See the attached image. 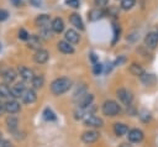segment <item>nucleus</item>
Listing matches in <instances>:
<instances>
[{
    "mask_svg": "<svg viewBox=\"0 0 158 147\" xmlns=\"http://www.w3.org/2000/svg\"><path fill=\"white\" fill-rule=\"evenodd\" d=\"M72 86V82L68 78H57L51 83V91L54 95H62L67 93Z\"/></svg>",
    "mask_w": 158,
    "mask_h": 147,
    "instance_id": "nucleus-1",
    "label": "nucleus"
},
{
    "mask_svg": "<svg viewBox=\"0 0 158 147\" xmlns=\"http://www.w3.org/2000/svg\"><path fill=\"white\" fill-rule=\"evenodd\" d=\"M121 111L120 105L115 100H106L102 104V114L106 116H116Z\"/></svg>",
    "mask_w": 158,
    "mask_h": 147,
    "instance_id": "nucleus-2",
    "label": "nucleus"
},
{
    "mask_svg": "<svg viewBox=\"0 0 158 147\" xmlns=\"http://www.w3.org/2000/svg\"><path fill=\"white\" fill-rule=\"evenodd\" d=\"M116 94H117L118 100H120L122 104H125V105H130V104L132 103V100H133V95H132V93H131L130 90L125 89V88L118 89V90L116 91Z\"/></svg>",
    "mask_w": 158,
    "mask_h": 147,
    "instance_id": "nucleus-3",
    "label": "nucleus"
},
{
    "mask_svg": "<svg viewBox=\"0 0 158 147\" xmlns=\"http://www.w3.org/2000/svg\"><path fill=\"white\" fill-rule=\"evenodd\" d=\"M83 120H84V124L86 126H89V127H102V125H104L102 119H100V117H98V116H95L93 114L86 115Z\"/></svg>",
    "mask_w": 158,
    "mask_h": 147,
    "instance_id": "nucleus-4",
    "label": "nucleus"
},
{
    "mask_svg": "<svg viewBox=\"0 0 158 147\" xmlns=\"http://www.w3.org/2000/svg\"><path fill=\"white\" fill-rule=\"evenodd\" d=\"M99 136H100V133H99L98 131H95V130H89V131L83 132V135H81V141H83L84 143H94V142H96V141L99 140Z\"/></svg>",
    "mask_w": 158,
    "mask_h": 147,
    "instance_id": "nucleus-5",
    "label": "nucleus"
},
{
    "mask_svg": "<svg viewBox=\"0 0 158 147\" xmlns=\"http://www.w3.org/2000/svg\"><path fill=\"white\" fill-rule=\"evenodd\" d=\"M144 44L147 48L154 49L158 46V33L157 32H149L146 37H144Z\"/></svg>",
    "mask_w": 158,
    "mask_h": 147,
    "instance_id": "nucleus-6",
    "label": "nucleus"
},
{
    "mask_svg": "<svg viewBox=\"0 0 158 147\" xmlns=\"http://www.w3.org/2000/svg\"><path fill=\"white\" fill-rule=\"evenodd\" d=\"M48 58H49L48 52H47L46 49H42V48L37 49L36 53H35V56H33V61H35L36 63H38V64L46 63V62L48 61Z\"/></svg>",
    "mask_w": 158,
    "mask_h": 147,
    "instance_id": "nucleus-7",
    "label": "nucleus"
},
{
    "mask_svg": "<svg viewBox=\"0 0 158 147\" xmlns=\"http://www.w3.org/2000/svg\"><path fill=\"white\" fill-rule=\"evenodd\" d=\"M69 21H70V23H72L74 27H77V28L80 30V31H83V30L85 28V27H84V22H83V20H81L80 15L77 14V12H73V14L69 16Z\"/></svg>",
    "mask_w": 158,
    "mask_h": 147,
    "instance_id": "nucleus-8",
    "label": "nucleus"
},
{
    "mask_svg": "<svg viewBox=\"0 0 158 147\" xmlns=\"http://www.w3.org/2000/svg\"><path fill=\"white\" fill-rule=\"evenodd\" d=\"M21 98H22V101L25 104H32V103L36 101L37 95H36V91L33 89H26Z\"/></svg>",
    "mask_w": 158,
    "mask_h": 147,
    "instance_id": "nucleus-9",
    "label": "nucleus"
},
{
    "mask_svg": "<svg viewBox=\"0 0 158 147\" xmlns=\"http://www.w3.org/2000/svg\"><path fill=\"white\" fill-rule=\"evenodd\" d=\"M128 141L130 142H141L143 140V132L138 128H132L128 131Z\"/></svg>",
    "mask_w": 158,
    "mask_h": 147,
    "instance_id": "nucleus-10",
    "label": "nucleus"
},
{
    "mask_svg": "<svg viewBox=\"0 0 158 147\" xmlns=\"http://www.w3.org/2000/svg\"><path fill=\"white\" fill-rule=\"evenodd\" d=\"M104 15H105V12H104V10H102L101 7H95V9H91V10L89 11V14H88V20H89V21H98V20H100Z\"/></svg>",
    "mask_w": 158,
    "mask_h": 147,
    "instance_id": "nucleus-11",
    "label": "nucleus"
},
{
    "mask_svg": "<svg viewBox=\"0 0 158 147\" xmlns=\"http://www.w3.org/2000/svg\"><path fill=\"white\" fill-rule=\"evenodd\" d=\"M20 109H21V106H20V104L16 101V100H7L6 103H5V110H6V112H9V114H16V112H19L20 111Z\"/></svg>",
    "mask_w": 158,
    "mask_h": 147,
    "instance_id": "nucleus-12",
    "label": "nucleus"
},
{
    "mask_svg": "<svg viewBox=\"0 0 158 147\" xmlns=\"http://www.w3.org/2000/svg\"><path fill=\"white\" fill-rule=\"evenodd\" d=\"M27 46L30 49H40L41 48V38L37 36V35H31L27 40Z\"/></svg>",
    "mask_w": 158,
    "mask_h": 147,
    "instance_id": "nucleus-13",
    "label": "nucleus"
},
{
    "mask_svg": "<svg viewBox=\"0 0 158 147\" xmlns=\"http://www.w3.org/2000/svg\"><path fill=\"white\" fill-rule=\"evenodd\" d=\"M57 47H58V49H59L62 53H64V54H72V53H74V48H73L72 43H69V42H67V41H59V42L57 43Z\"/></svg>",
    "mask_w": 158,
    "mask_h": 147,
    "instance_id": "nucleus-14",
    "label": "nucleus"
},
{
    "mask_svg": "<svg viewBox=\"0 0 158 147\" xmlns=\"http://www.w3.org/2000/svg\"><path fill=\"white\" fill-rule=\"evenodd\" d=\"M51 28H52L53 32H56V33H60V32L64 30V22H63V20H62L60 17H56V19H53L52 22H51Z\"/></svg>",
    "mask_w": 158,
    "mask_h": 147,
    "instance_id": "nucleus-15",
    "label": "nucleus"
},
{
    "mask_svg": "<svg viewBox=\"0 0 158 147\" xmlns=\"http://www.w3.org/2000/svg\"><path fill=\"white\" fill-rule=\"evenodd\" d=\"M64 37H65V41L69 42V43H72V44H75V43L79 42V33L75 30H73V28H69L65 32V36Z\"/></svg>",
    "mask_w": 158,
    "mask_h": 147,
    "instance_id": "nucleus-16",
    "label": "nucleus"
},
{
    "mask_svg": "<svg viewBox=\"0 0 158 147\" xmlns=\"http://www.w3.org/2000/svg\"><path fill=\"white\" fill-rule=\"evenodd\" d=\"M19 73H20V77L23 80H26V82L32 80L33 77H35L33 75V72L30 68H27V67H19Z\"/></svg>",
    "mask_w": 158,
    "mask_h": 147,
    "instance_id": "nucleus-17",
    "label": "nucleus"
},
{
    "mask_svg": "<svg viewBox=\"0 0 158 147\" xmlns=\"http://www.w3.org/2000/svg\"><path fill=\"white\" fill-rule=\"evenodd\" d=\"M25 90H26V86H25L23 83H16V84L11 88L12 98H21Z\"/></svg>",
    "mask_w": 158,
    "mask_h": 147,
    "instance_id": "nucleus-18",
    "label": "nucleus"
},
{
    "mask_svg": "<svg viewBox=\"0 0 158 147\" xmlns=\"http://www.w3.org/2000/svg\"><path fill=\"white\" fill-rule=\"evenodd\" d=\"M16 77H17L16 72H15L14 69H11V68H7V69L2 73V79H4V82H5L6 84L12 83V82L16 79Z\"/></svg>",
    "mask_w": 158,
    "mask_h": 147,
    "instance_id": "nucleus-19",
    "label": "nucleus"
},
{
    "mask_svg": "<svg viewBox=\"0 0 158 147\" xmlns=\"http://www.w3.org/2000/svg\"><path fill=\"white\" fill-rule=\"evenodd\" d=\"M93 100H94V95L86 93L83 98H80V99L78 100V106H79V107H86V106H89V105L93 104Z\"/></svg>",
    "mask_w": 158,
    "mask_h": 147,
    "instance_id": "nucleus-20",
    "label": "nucleus"
},
{
    "mask_svg": "<svg viewBox=\"0 0 158 147\" xmlns=\"http://www.w3.org/2000/svg\"><path fill=\"white\" fill-rule=\"evenodd\" d=\"M114 132L116 136H123L126 133H128V126L125 125V124H121V122H117L114 125Z\"/></svg>",
    "mask_w": 158,
    "mask_h": 147,
    "instance_id": "nucleus-21",
    "label": "nucleus"
},
{
    "mask_svg": "<svg viewBox=\"0 0 158 147\" xmlns=\"http://www.w3.org/2000/svg\"><path fill=\"white\" fill-rule=\"evenodd\" d=\"M35 22H36V25L41 28V27H46V26H48V25H49V22H51V19H49V16H48V15L42 14V15H38V16L36 17Z\"/></svg>",
    "mask_w": 158,
    "mask_h": 147,
    "instance_id": "nucleus-22",
    "label": "nucleus"
},
{
    "mask_svg": "<svg viewBox=\"0 0 158 147\" xmlns=\"http://www.w3.org/2000/svg\"><path fill=\"white\" fill-rule=\"evenodd\" d=\"M6 127H7V130L10 132H15L17 130V127H19V120L16 117H14V116H9L6 119Z\"/></svg>",
    "mask_w": 158,
    "mask_h": 147,
    "instance_id": "nucleus-23",
    "label": "nucleus"
},
{
    "mask_svg": "<svg viewBox=\"0 0 158 147\" xmlns=\"http://www.w3.org/2000/svg\"><path fill=\"white\" fill-rule=\"evenodd\" d=\"M0 98H2V99H11L12 98L11 88H9V85L6 83L0 84Z\"/></svg>",
    "mask_w": 158,
    "mask_h": 147,
    "instance_id": "nucleus-24",
    "label": "nucleus"
},
{
    "mask_svg": "<svg viewBox=\"0 0 158 147\" xmlns=\"http://www.w3.org/2000/svg\"><path fill=\"white\" fill-rule=\"evenodd\" d=\"M143 72H144V70H143V68H142V65H141V64L132 63V64L130 65V73H131V74H133V75L139 77V75H142V73H143Z\"/></svg>",
    "mask_w": 158,
    "mask_h": 147,
    "instance_id": "nucleus-25",
    "label": "nucleus"
},
{
    "mask_svg": "<svg viewBox=\"0 0 158 147\" xmlns=\"http://www.w3.org/2000/svg\"><path fill=\"white\" fill-rule=\"evenodd\" d=\"M31 82H32V85H33L35 89H40V88H42L43 84H44V78H43L42 75H35Z\"/></svg>",
    "mask_w": 158,
    "mask_h": 147,
    "instance_id": "nucleus-26",
    "label": "nucleus"
},
{
    "mask_svg": "<svg viewBox=\"0 0 158 147\" xmlns=\"http://www.w3.org/2000/svg\"><path fill=\"white\" fill-rule=\"evenodd\" d=\"M43 119L46 120V121H56V119H57V116H56V114L49 109V107H46L44 110H43Z\"/></svg>",
    "mask_w": 158,
    "mask_h": 147,
    "instance_id": "nucleus-27",
    "label": "nucleus"
},
{
    "mask_svg": "<svg viewBox=\"0 0 158 147\" xmlns=\"http://www.w3.org/2000/svg\"><path fill=\"white\" fill-rule=\"evenodd\" d=\"M139 77H141V80H142L144 84H147V85L154 83V80H156V78H154L153 74H147V73H144V72H143L142 75H139Z\"/></svg>",
    "mask_w": 158,
    "mask_h": 147,
    "instance_id": "nucleus-28",
    "label": "nucleus"
},
{
    "mask_svg": "<svg viewBox=\"0 0 158 147\" xmlns=\"http://www.w3.org/2000/svg\"><path fill=\"white\" fill-rule=\"evenodd\" d=\"M52 28L49 30V26H46V27H41L40 28V33H41V37H43V38H46V40H48V38H51L52 37Z\"/></svg>",
    "mask_w": 158,
    "mask_h": 147,
    "instance_id": "nucleus-29",
    "label": "nucleus"
},
{
    "mask_svg": "<svg viewBox=\"0 0 158 147\" xmlns=\"http://www.w3.org/2000/svg\"><path fill=\"white\" fill-rule=\"evenodd\" d=\"M85 94H86V86H85V85L79 86V88L77 89V91L74 93V100L78 101V100H79L80 98H83Z\"/></svg>",
    "mask_w": 158,
    "mask_h": 147,
    "instance_id": "nucleus-30",
    "label": "nucleus"
},
{
    "mask_svg": "<svg viewBox=\"0 0 158 147\" xmlns=\"http://www.w3.org/2000/svg\"><path fill=\"white\" fill-rule=\"evenodd\" d=\"M136 0H121V9L122 10H130L135 6Z\"/></svg>",
    "mask_w": 158,
    "mask_h": 147,
    "instance_id": "nucleus-31",
    "label": "nucleus"
},
{
    "mask_svg": "<svg viewBox=\"0 0 158 147\" xmlns=\"http://www.w3.org/2000/svg\"><path fill=\"white\" fill-rule=\"evenodd\" d=\"M139 117H141V120H142L143 122H147V121H149V119H151V114H149V111H147V110H142V111L139 112Z\"/></svg>",
    "mask_w": 158,
    "mask_h": 147,
    "instance_id": "nucleus-32",
    "label": "nucleus"
},
{
    "mask_svg": "<svg viewBox=\"0 0 158 147\" xmlns=\"http://www.w3.org/2000/svg\"><path fill=\"white\" fill-rule=\"evenodd\" d=\"M28 37H30L28 32H27L25 28H20V31H19V38L22 40V41H27Z\"/></svg>",
    "mask_w": 158,
    "mask_h": 147,
    "instance_id": "nucleus-33",
    "label": "nucleus"
},
{
    "mask_svg": "<svg viewBox=\"0 0 158 147\" xmlns=\"http://www.w3.org/2000/svg\"><path fill=\"white\" fill-rule=\"evenodd\" d=\"M101 72H102V64L95 63V64H94V68H93V73H94L95 75H99Z\"/></svg>",
    "mask_w": 158,
    "mask_h": 147,
    "instance_id": "nucleus-34",
    "label": "nucleus"
},
{
    "mask_svg": "<svg viewBox=\"0 0 158 147\" xmlns=\"http://www.w3.org/2000/svg\"><path fill=\"white\" fill-rule=\"evenodd\" d=\"M65 4L68 6H70V7H74V9H78L79 5H80L79 0H65Z\"/></svg>",
    "mask_w": 158,
    "mask_h": 147,
    "instance_id": "nucleus-35",
    "label": "nucleus"
},
{
    "mask_svg": "<svg viewBox=\"0 0 158 147\" xmlns=\"http://www.w3.org/2000/svg\"><path fill=\"white\" fill-rule=\"evenodd\" d=\"M94 2L98 7H105L109 4V0H94Z\"/></svg>",
    "mask_w": 158,
    "mask_h": 147,
    "instance_id": "nucleus-36",
    "label": "nucleus"
},
{
    "mask_svg": "<svg viewBox=\"0 0 158 147\" xmlns=\"http://www.w3.org/2000/svg\"><path fill=\"white\" fill-rule=\"evenodd\" d=\"M7 17H9V12L6 10L0 9V21H5Z\"/></svg>",
    "mask_w": 158,
    "mask_h": 147,
    "instance_id": "nucleus-37",
    "label": "nucleus"
},
{
    "mask_svg": "<svg viewBox=\"0 0 158 147\" xmlns=\"http://www.w3.org/2000/svg\"><path fill=\"white\" fill-rule=\"evenodd\" d=\"M0 147H11V143L7 140L0 138Z\"/></svg>",
    "mask_w": 158,
    "mask_h": 147,
    "instance_id": "nucleus-38",
    "label": "nucleus"
},
{
    "mask_svg": "<svg viewBox=\"0 0 158 147\" xmlns=\"http://www.w3.org/2000/svg\"><path fill=\"white\" fill-rule=\"evenodd\" d=\"M11 2H12L15 6L19 7V6H21V5L23 4V0H11Z\"/></svg>",
    "mask_w": 158,
    "mask_h": 147,
    "instance_id": "nucleus-39",
    "label": "nucleus"
},
{
    "mask_svg": "<svg viewBox=\"0 0 158 147\" xmlns=\"http://www.w3.org/2000/svg\"><path fill=\"white\" fill-rule=\"evenodd\" d=\"M30 2H31L33 6H36V7H38V6L41 5V0H30Z\"/></svg>",
    "mask_w": 158,
    "mask_h": 147,
    "instance_id": "nucleus-40",
    "label": "nucleus"
},
{
    "mask_svg": "<svg viewBox=\"0 0 158 147\" xmlns=\"http://www.w3.org/2000/svg\"><path fill=\"white\" fill-rule=\"evenodd\" d=\"M118 11V9L117 7H115V6H111L110 7V10H109V14H114V15H116V12Z\"/></svg>",
    "mask_w": 158,
    "mask_h": 147,
    "instance_id": "nucleus-41",
    "label": "nucleus"
},
{
    "mask_svg": "<svg viewBox=\"0 0 158 147\" xmlns=\"http://www.w3.org/2000/svg\"><path fill=\"white\" fill-rule=\"evenodd\" d=\"M5 112H6V110H5V104H1V103H0V116L4 115Z\"/></svg>",
    "mask_w": 158,
    "mask_h": 147,
    "instance_id": "nucleus-42",
    "label": "nucleus"
},
{
    "mask_svg": "<svg viewBox=\"0 0 158 147\" xmlns=\"http://www.w3.org/2000/svg\"><path fill=\"white\" fill-rule=\"evenodd\" d=\"M120 147H132V146H131L128 142H123V143L120 145Z\"/></svg>",
    "mask_w": 158,
    "mask_h": 147,
    "instance_id": "nucleus-43",
    "label": "nucleus"
},
{
    "mask_svg": "<svg viewBox=\"0 0 158 147\" xmlns=\"http://www.w3.org/2000/svg\"><path fill=\"white\" fill-rule=\"evenodd\" d=\"M0 48H1V44H0Z\"/></svg>",
    "mask_w": 158,
    "mask_h": 147,
    "instance_id": "nucleus-44",
    "label": "nucleus"
},
{
    "mask_svg": "<svg viewBox=\"0 0 158 147\" xmlns=\"http://www.w3.org/2000/svg\"><path fill=\"white\" fill-rule=\"evenodd\" d=\"M11 147H14V146H11Z\"/></svg>",
    "mask_w": 158,
    "mask_h": 147,
    "instance_id": "nucleus-45",
    "label": "nucleus"
},
{
    "mask_svg": "<svg viewBox=\"0 0 158 147\" xmlns=\"http://www.w3.org/2000/svg\"><path fill=\"white\" fill-rule=\"evenodd\" d=\"M157 33H158V32H157Z\"/></svg>",
    "mask_w": 158,
    "mask_h": 147,
    "instance_id": "nucleus-46",
    "label": "nucleus"
}]
</instances>
